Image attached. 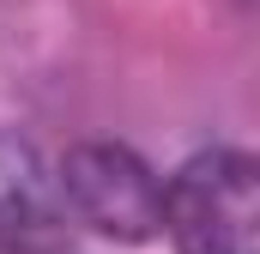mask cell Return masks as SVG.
<instances>
[{
  "mask_svg": "<svg viewBox=\"0 0 260 254\" xmlns=\"http://www.w3.org/2000/svg\"><path fill=\"white\" fill-rule=\"evenodd\" d=\"M164 236L176 254H260V151H194L164 182Z\"/></svg>",
  "mask_w": 260,
  "mask_h": 254,
  "instance_id": "6da1fadb",
  "label": "cell"
},
{
  "mask_svg": "<svg viewBox=\"0 0 260 254\" xmlns=\"http://www.w3.org/2000/svg\"><path fill=\"white\" fill-rule=\"evenodd\" d=\"M61 206L109 242H151L164 230V182L157 170L115 139H85L61 164Z\"/></svg>",
  "mask_w": 260,
  "mask_h": 254,
  "instance_id": "7a4b0ae2",
  "label": "cell"
},
{
  "mask_svg": "<svg viewBox=\"0 0 260 254\" xmlns=\"http://www.w3.org/2000/svg\"><path fill=\"white\" fill-rule=\"evenodd\" d=\"M61 176L55 164L37 151V139L0 127V236L12 242H37L61 224Z\"/></svg>",
  "mask_w": 260,
  "mask_h": 254,
  "instance_id": "3957f363",
  "label": "cell"
}]
</instances>
